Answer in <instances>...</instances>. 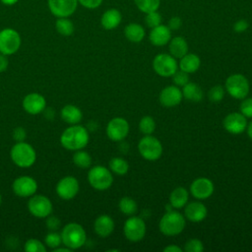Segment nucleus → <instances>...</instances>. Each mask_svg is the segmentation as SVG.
I'll return each mask as SVG.
<instances>
[{
	"label": "nucleus",
	"mask_w": 252,
	"mask_h": 252,
	"mask_svg": "<svg viewBox=\"0 0 252 252\" xmlns=\"http://www.w3.org/2000/svg\"><path fill=\"white\" fill-rule=\"evenodd\" d=\"M89 139L88 130L82 125L74 124L63 131L60 136V143L66 150L78 151L88 145Z\"/></svg>",
	"instance_id": "1"
},
{
	"label": "nucleus",
	"mask_w": 252,
	"mask_h": 252,
	"mask_svg": "<svg viewBox=\"0 0 252 252\" xmlns=\"http://www.w3.org/2000/svg\"><path fill=\"white\" fill-rule=\"evenodd\" d=\"M62 243L71 250L79 249L86 243L87 233L84 227L77 222L67 223L61 230Z\"/></svg>",
	"instance_id": "2"
},
{
	"label": "nucleus",
	"mask_w": 252,
	"mask_h": 252,
	"mask_svg": "<svg viewBox=\"0 0 252 252\" xmlns=\"http://www.w3.org/2000/svg\"><path fill=\"white\" fill-rule=\"evenodd\" d=\"M10 156L13 162L22 168L31 167L36 159V153L33 147L25 141L16 142L10 151Z\"/></svg>",
	"instance_id": "3"
},
{
	"label": "nucleus",
	"mask_w": 252,
	"mask_h": 252,
	"mask_svg": "<svg viewBox=\"0 0 252 252\" xmlns=\"http://www.w3.org/2000/svg\"><path fill=\"white\" fill-rule=\"evenodd\" d=\"M186 221L183 215L175 211H167L159 220V231L166 236H173L181 233L185 228Z\"/></svg>",
	"instance_id": "4"
},
{
	"label": "nucleus",
	"mask_w": 252,
	"mask_h": 252,
	"mask_svg": "<svg viewBox=\"0 0 252 252\" xmlns=\"http://www.w3.org/2000/svg\"><path fill=\"white\" fill-rule=\"evenodd\" d=\"M88 181L94 189L104 191L112 185L113 176L106 167L95 165L90 169L88 173Z\"/></svg>",
	"instance_id": "5"
},
{
	"label": "nucleus",
	"mask_w": 252,
	"mask_h": 252,
	"mask_svg": "<svg viewBox=\"0 0 252 252\" xmlns=\"http://www.w3.org/2000/svg\"><path fill=\"white\" fill-rule=\"evenodd\" d=\"M140 155L147 160H157L161 157V143L152 135H145L138 144Z\"/></svg>",
	"instance_id": "6"
},
{
	"label": "nucleus",
	"mask_w": 252,
	"mask_h": 252,
	"mask_svg": "<svg viewBox=\"0 0 252 252\" xmlns=\"http://www.w3.org/2000/svg\"><path fill=\"white\" fill-rule=\"evenodd\" d=\"M249 82L241 74L230 75L225 81V90L228 94L236 99H243L249 93Z\"/></svg>",
	"instance_id": "7"
},
{
	"label": "nucleus",
	"mask_w": 252,
	"mask_h": 252,
	"mask_svg": "<svg viewBox=\"0 0 252 252\" xmlns=\"http://www.w3.org/2000/svg\"><path fill=\"white\" fill-rule=\"evenodd\" d=\"M21 35L16 30L6 28L0 31V53L5 55L16 53L21 46Z\"/></svg>",
	"instance_id": "8"
},
{
	"label": "nucleus",
	"mask_w": 252,
	"mask_h": 252,
	"mask_svg": "<svg viewBox=\"0 0 252 252\" xmlns=\"http://www.w3.org/2000/svg\"><path fill=\"white\" fill-rule=\"evenodd\" d=\"M176 58L167 53H159L153 60L155 72L161 77H170L177 71Z\"/></svg>",
	"instance_id": "9"
},
{
	"label": "nucleus",
	"mask_w": 252,
	"mask_h": 252,
	"mask_svg": "<svg viewBox=\"0 0 252 252\" xmlns=\"http://www.w3.org/2000/svg\"><path fill=\"white\" fill-rule=\"evenodd\" d=\"M29 212L35 218H47L51 215L53 207L51 201L44 195H32L28 202Z\"/></svg>",
	"instance_id": "10"
},
{
	"label": "nucleus",
	"mask_w": 252,
	"mask_h": 252,
	"mask_svg": "<svg viewBox=\"0 0 252 252\" xmlns=\"http://www.w3.org/2000/svg\"><path fill=\"white\" fill-rule=\"evenodd\" d=\"M123 230L128 240L137 242L142 240L146 234V223L144 220L139 217H130L125 221Z\"/></svg>",
	"instance_id": "11"
},
{
	"label": "nucleus",
	"mask_w": 252,
	"mask_h": 252,
	"mask_svg": "<svg viewBox=\"0 0 252 252\" xmlns=\"http://www.w3.org/2000/svg\"><path fill=\"white\" fill-rule=\"evenodd\" d=\"M78 5V0H47L48 9L56 18H69L76 12Z\"/></svg>",
	"instance_id": "12"
},
{
	"label": "nucleus",
	"mask_w": 252,
	"mask_h": 252,
	"mask_svg": "<svg viewBox=\"0 0 252 252\" xmlns=\"http://www.w3.org/2000/svg\"><path fill=\"white\" fill-rule=\"evenodd\" d=\"M12 190L14 194L19 197H31L37 190V182L31 176H20L14 180L12 184Z\"/></svg>",
	"instance_id": "13"
},
{
	"label": "nucleus",
	"mask_w": 252,
	"mask_h": 252,
	"mask_svg": "<svg viewBox=\"0 0 252 252\" xmlns=\"http://www.w3.org/2000/svg\"><path fill=\"white\" fill-rule=\"evenodd\" d=\"M80 189L79 181L74 176H65L56 184V193L63 200H71L76 197Z\"/></svg>",
	"instance_id": "14"
},
{
	"label": "nucleus",
	"mask_w": 252,
	"mask_h": 252,
	"mask_svg": "<svg viewBox=\"0 0 252 252\" xmlns=\"http://www.w3.org/2000/svg\"><path fill=\"white\" fill-rule=\"evenodd\" d=\"M129 133V123L122 117L112 118L106 126L107 137L115 142L123 140Z\"/></svg>",
	"instance_id": "15"
},
{
	"label": "nucleus",
	"mask_w": 252,
	"mask_h": 252,
	"mask_svg": "<svg viewBox=\"0 0 252 252\" xmlns=\"http://www.w3.org/2000/svg\"><path fill=\"white\" fill-rule=\"evenodd\" d=\"M190 193L196 199H208L214 193V183L207 177L196 178L190 185Z\"/></svg>",
	"instance_id": "16"
},
{
	"label": "nucleus",
	"mask_w": 252,
	"mask_h": 252,
	"mask_svg": "<svg viewBox=\"0 0 252 252\" xmlns=\"http://www.w3.org/2000/svg\"><path fill=\"white\" fill-rule=\"evenodd\" d=\"M223 128L230 134H240L247 128V119L240 112H232L223 119Z\"/></svg>",
	"instance_id": "17"
},
{
	"label": "nucleus",
	"mask_w": 252,
	"mask_h": 252,
	"mask_svg": "<svg viewBox=\"0 0 252 252\" xmlns=\"http://www.w3.org/2000/svg\"><path fill=\"white\" fill-rule=\"evenodd\" d=\"M46 107V100L44 96L38 93H31L23 99V108L26 112L36 115L44 111Z\"/></svg>",
	"instance_id": "18"
},
{
	"label": "nucleus",
	"mask_w": 252,
	"mask_h": 252,
	"mask_svg": "<svg viewBox=\"0 0 252 252\" xmlns=\"http://www.w3.org/2000/svg\"><path fill=\"white\" fill-rule=\"evenodd\" d=\"M182 92L177 86H167L161 90L158 95L159 102L166 107L178 105L182 100Z\"/></svg>",
	"instance_id": "19"
},
{
	"label": "nucleus",
	"mask_w": 252,
	"mask_h": 252,
	"mask_svg": "<svg viewBox=\"0 0 252 252\" xmlns=\"http://www.w3.org/2000/svg\"><path fill=\"white\" fill-rule=\"evenodd\" d=\"M149 39L155 46L166 45L171 39V31L166 25H158L153 29L149 33Z\"/></svg>",
	"instance_id": "20"
},
{
	"label": "nucleus",
	"mask_w": 252,
	"mask_h": 252,
	"mask_svg": "<svg viewBox=\"0 0 252 252\" xmlns=\"http://www.w3.org/2000/svg\"><path fill=\"white\" fill-rule=\"evenodd\" d=\"M184 213L188 220L192 222H200L206 219L208 211L206 206L201 202H191L186 205Z\"/></svg>",
	"instance_id": "21"
},
{
	"label": "nucleus",
	"mask_w": 252,
	"mask_h": 252,
	"mask_svg": "<svg viewBox=\"0 0 252 252\" xmlns=\"http://www.w3.org/2000/svg\"><path fill=\"white\" fill-rule=\"evenodd\" d=\"M122 21V14L116 8L105 10L100 17V25L104 30L111 31L116 29Z\"/></svg>",
	"instance_id": "22"
},
{
	"label": "nucleus",
	"mask_w": 252,
	"mask_h": 252,
	"mask_svg": "<svg viewBox=\"0 0 252 252\" xmlns=\"http://www.w3.org/2000/svg\"><path fill=\"white\" fill-rule=\"evenodd\" d=\"M94 229L98 236L107 237L114 230V221L109 216L101 215L95 219Z\"/></svg>",
	"instance_id": "23"
},
{
	"label": "nucleus",
	"mask_w": 252,
	"mask_h": 252,
	"mask_svg": "<svg viewBox=\"0 0 252 252\" xmlns=\"http://www.w3.org/2000/svg\"><path fill=\"white\" fill-rule=\"evenodd\" d=\"M168 50L170 55L180 59L188 53V43L183 36H175L169 40Z\"/></svg>",
	"instance_id": "24"
},
{
	"label": "nucleus",
	"mask_w": 252,
	"mask_h": 252,
	"mask_svg": "<svg viewBox=\"0 0 252 252\" xmlns=\"http://www.w3.org/2000/svg\"><path fill=\"white\" fill-rule=\"evenodd\" d=\"M60 116H61V119L66 123L74 125V124H78L82 120L83 113L81 109L76 105L66 104L65 106L62 107L60 111Z\"/></svg>",
	"instance_id": "25"
},
{
	"label": "nucleus",
	"mask_w": 252,
	"mask_h": 252,
	"mask_svg": "<svg viewBox=\"0 0 252 252\" xmlns=\"http://www.w3.org/2000/svg\"><path fill=\"white\" fill-rule=\"evenodd\" d=\"M124 35L129 41L138 43L144 39L146 31L142 25L138 23H130L124 28Z\"/></svg>",
	"instance_id": "26"
},
{
	"label": "nucleus",
	"mask_w": 252,
	"mask_h": 252,
	"mask_svg": "<svg viewBox=\"0 0 252 252\" xmlns=\"http://www.w3.org/2000/svg\"><path fill=\"white\" fill-rule=\"evenodd\" d=\"M201 65V60L198 55L194 53H187L180 58L179 68L180 70L190 74L196 72Z\"/></svg>",
	"instance_id": "27"
},
{
	"label": "nucleus",
	"mask_w": 252,
	"mask_h": 252,
	"mask_svg": "<svg viewBox=\"0 0 252 252\" xmlns=\"http://www.w3.org/2000/svg\"><path fill=\"white\" fill-rule=\"evenodd\" d=\"M188 191L184 187H176L172 190L169 196L170 205L175 209L183 208L188 201Z\"/></svg>",
	"instance_id": "28"
},
{
	"label": "nucleus",
	"mask_w": 252,
	"mask_h": 252,
	"mask_svg": "<svg viewBox=\"0 0 252 252\" xmlns=\"http://www.w3.org/2000/svg\"><path fill=\"white\" fill-rule=\"evenodd\" d=\"M182 95L191 101L198 102L203 98V91L196 83H187L182 87Z\"/></svg>",
	"instance_id": "29"
},
{
	"label": "nucleus",
	"mask_w": 252,
	"mask_h": 252,
	"mask_svg": "<svg viewBox=\"0 0 252 252\" xmlns=\"http://www.w3.org/2000/svg\"><path fill=\"white\" fill-rule=\"evenodd\" d=\"M55 29L59 34L63 36H69L73 34L75 27L73 22L68 18H57L55 22Z\"/></svg>",
	"instance_id": "30"
},
{
	"label": "nucleus",
	"mask_w": 252,
	"mask_h": 252,
	"mask_svg": "<svg viewBox=\"0 0 252 252\" xmlns=\"http://www.w3.org/2000/svg\"><path fill=\"white\" fill-rule=\"evenodd\" d=\"M109 168L117 175H124L128 172L129 164L122 158H112L109 161Z\"/></svg>",
	"instance_id": "31"
},
{
	"label": "nucleus",
	"mask_w": 252,
	"mask_h": 252,
	"mask_svg": "<svg viewBox=\"0 0 252 252\" xmlns=\"http://www.w3.org/2000/svg\"><path fill=\"white\" fill-rule=\"evenodd\" d=\"M135 6L144 14L158 11L160 6V0H133Z\"/></svg>",
	"instance_id": "32"
},
{
	"label": "nucleus",
	"mask_w": 252,
	"mask_h": 252,
	"mask_svg": "<svg viewBox=\"0 0 252 252\" xmlns=\"http://www.w3.org/2000/svg\"><path fill=\"white\" fill-rule=\"evenodd\" d=\"M73 162L80 168H88L92 164V157L89 153L78 150L75 151V154L73 155Z\"/></svg>",
	"instance_id": "33"
},
{
	"label": "nucleus",
	"mask_w": 252,
	"mask_h": 252,
	"mask_svg": "<svg viewBox=\"0 0 252 252\" xmlns=\"http://www.w3.org/2000/svg\"><path fill=\"white\" fill-rule=\"evenodd\" d=\"M118 207L119 210L127 216H133L138 209L137 203L135 202V200H133L132 198L129 197H123L120 199L119 203H118Z\"/></svg>",
	"instance_id": "34"
},
{
	"label": "nucleus",
	"mask_w": 252,
	"mask_h": 252,
	"mask_svg": "<svg viewBox=\"0 0 252 252\" xmlns=\"http://www.w3.org/2000/svg\"><path fill=\"white\" fill-rule=\"evenodd\" d=\"M139 129L144 135H151L156 129V122L150 115L143 116L139 122Z\"/></svg>",
	"instance_id": "35"
},
{
	"label": "nucleus",
	"mask_w": 252,
	"mask_h": 252,
	"mask_svg": "<svg viewBox=\"0 0 252 252\" xmlns=\"http://www.w3.org/2000/svg\"><path fill=\"white\" fill-rule=\"evenodd\" d=\"M144 22H145V24L148 28L153 29V28L161 24L162 17L160 15V13L158 12V11H153V12L145 14Z\"/></svg>",
	"instance_id": "36"
},
{
	"label": "nucleus",
	"mask_w": 252,
	"mask_h": 252,
	"mask_svg": "<svg viewBox=\"0 0 252 252\" xmlns=\"http://www.w3.org/2000/svg\"><path fill=\"white\" fill-rule=\"evenodd\" d=\"M44 244L45 246L54 249L62 244V237L61 234L57 231H50L44 237Z\"/></svg>",
	"instance_id": "37"
},
{
	"label": "nucleus",
	"mask_w": 252,
	"mask_h": 252,
	"mask_svg": "<svg viewBox=\"0 0 252 252\" xmlns=\"http://www.w3.org/2000/svg\"><path fill=\"white\" fill-rule=\"evenodd\" d=\"M25 251L27 252H45L46 247L41 241L35 238H30L25 243Z\"/></svg>",
	"instance_id": "38"
},
{
	"label": "nucleus",
	"mask_w": 252,
	"mask_h": 252,
	"mask_svg": "<svg viewBox=\"0 0 252 252\" xmlns=\"http://www.w3.org/2000/svg\"><path fill=\"white\" fill-rule=\"evenodd\" d=\"M223 95H224V89L220 86V85H217V86H214L208 93V97L209 99L214 102V103H217V102H220L222 98H223Z\"/></svg>",
	"instance_id": "39"
},
{
	"label": "nucleus",
	"mask_w": 252,
	"mask_h": 252,
	"mask_svg": "<svg viewBox=\"0 0 252 252\" xmlns=\"http://www.w3.org/2000/svg\"><path fill=\"white\" fill-rule=\"evenodd\" d=\"M186 252H202L204 250L203 242L197 238H191L185 243Z\"/></svg>",
	"instance_id": "40"
},
{
	"label": "nucleus",
	"mask_w": 252,
	"mask_h": 252,
	"mask_svg": "<svg viewBox=\"0 0 252 252\" xmlns=\"http://www.w3.org/2000/svg\"><path fill=\"white\" fill-rule=\"evenodd\" d=\"M172 80L175 86L177 87H183L189 82V76L188 73L182 71V70H177L173 75H172Z\"/></svg>",
	"instance_id": "41"
},
{
	"label": "nucleus",
	"mask_w": 252,
	"mask_h": 252,
	"mask_svg": "<svg viewBox=\"0 0 252 252\" xmlns=\"http://www.w3.org/2000/svg\"><path fill=\"white\" fill-rule=\"evenodd\" d=\"M240 113L243 114L246 118H251L252 117V97L245 98L241 103H240Z\"/></svg>",
	"instance_id": "42"
},
{
	"label": "nucleus",
	"mask_w": 252,
	"mask_h": 252,
	"mask_svg": "<svg viewBox=\"0 0 252 252\" xmlns=\"http://www.w3.org/2000/svg\"><path fill=\"white\" fill-rule=\"evenodd\" d=\"M46 226L50 231H56L58 228H60L61 221L57 217L54 216H48L46 219Z\"/></svg>",
	"instance_id": "43"
},
{
	"label": "nucleus",
	"mask_w": 252,
	"mask_h": 252,
	"mask_svg": "<svg viewBox=\"0 0 252 252\" xmlns=\"http://www.w3.org/2000/svg\"><path fill=\"white\" fill-rule=\"evenodd\" d=\"M78 2L84 8L94 10L98 8L102 4L103 0H78Z\"/></svg>",
	"instance_id": "44"
},
{
	"label": "nucleus",
	"mask_w": 252,
	"mask_h": 252,
	"mask_svg": "<svg viewBox=\"0 0 252 252\" xmlns=\"http://www.w3.org/2000/svg\"><path fill=\"white\" fill-rule=\"evenodd\" d=\"M232 28H233V31L237 33L244 32L249 28V23L245 19H240L233 24Z\"/></svg>",
	"instance_id": "45"
},
{
	"label": "nucleus",
	"mask_w": 252,
	"mask_h": 252,
	"mask_svg": "<svg viewBox=\"0 0 252 252\" xmlns=\"http://www.w3.org/2000/svg\"><path fill=\"white\" fill-rule=\"evenodd\" d=\"M166 26L169 28L170 31H177L182 26V20L178 16H173L168 20Z\"/></svg>",
	"instance_id": "46"
},
{
	"label": "nucleus",
	"mask_w": 252,
	"mask_h": 252,
	"mask_svg": "<svg viewBox=\"0 0 252 252\" xmlns=\"http://www.w3.org/2000/svg\"><path fill=\"white\" fill-rule=\"evenodd\" d=\"M12 136L16 142H24L27 138V132L23 127H17L14 129Z\"/></svg>",
	"instance_id": "47"
},
{
	"label": "nucleus",
	"mask_w": 252,
	"mask_h": 252,
	"mask_svg": "<svg viewBox=\"0 0 252 252\" xmlns=\"http://www.w3.org/2000/svg\"><path fill=\"white\" fill-rule=\"evenodd\" d=\"M9 65V61L7 58V55L0 53V73L4 72Z\"/></svg>",
	"instance_id": "48"
},
{
	"label": "nucleus",
	"mask_w": 252,
	"mask_h": 252,
	"mask_svg": "<svg viewBox=\"0 0 252 252\" xmlns=\"http://www.w3.org/2000/svg\"><path fill=\"white\" fill-rule=\"evenodd\" d=\"M163 252H182V249L179 246H177V245L171 244V245L166 246L163 249Z\"/></svg>",
	"instance_id": "49"
},
{
	"label": "nucleus",
	"mask_w": 252,
	"mask_h": 252,
	"mask_svg": "<svg viewBox=\"0 0 252 252\" xmlns=\"http://www.w3.org/2000/svg\"><path fill=\"white\" fill-rule=\"evenodd\" d=\"M70 251H72L70 248H68V247H60V246H58V247H56V248H54L53 249V252H70Z\"/></svg>",
	"instance_id": "50"
},
{
	"label": "nucleus",
	"mask_w": 252,
	"mask_h": 252,
	"mask_svg": "<svg viewBox=\"0 0 252 252\" xmlns=\"http://www.w3.org/2000/svg\"><path fill=\"white\" fill-rule=\"evenodd\" d=\"M2 4L6 5V6H13L15 5L19 0H0Z\"/></svg>",
	"instance_id": "51"
},
{
	"label": "nucleus",
	"mask_w": 252,
	"mask_h": 252,
	"mask_svg": "<svg viewBox=\"0 0 252 252\" xmlns=\"http://www.w3.org/2000/svg\"><path fill=\"white\" fill-rule=\"evenodd\" d=\"M247 134L249 138L252 140V121L247 125Z\"/></svg>",
	"instance_id": "52"
},
{
	"label": "nucleus",
	"mask_w": 252,
	"mask_h": 252,
	"mask_svg": "<svg viewBox=\"0 0 252 252\" xmlns=\"http://www.w3.org/2000/svg\"><path fill=\"white\" fill-rule=\"evenodd\" d=\"M1 202H2V196H1V194H0V205H1Z\"/></svg>",
	"instance_id": "53"
}]
</instances>
